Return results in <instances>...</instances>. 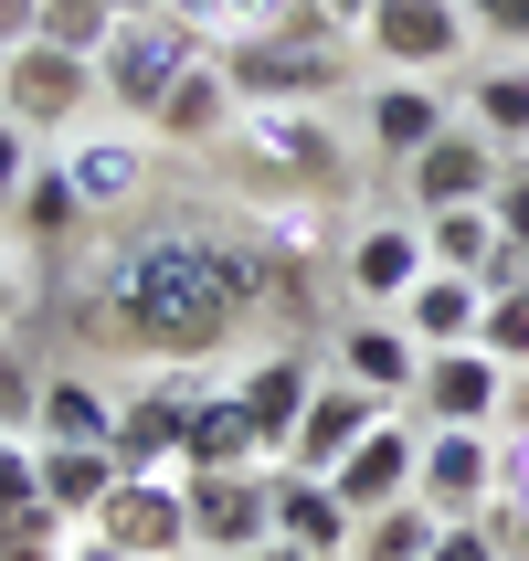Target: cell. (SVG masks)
<instances>
[{"label": "cell", "mask_w": 529, "mask_h": 561, "mask_svg": "<svg viewBox=\"0 0 529 561\" xmlns=\"http://www.w3.org/2000/svg\"><path fill=\"white\" fill-rule=\"evenodd\" d=\"M106 286H117V340H138L149 360H202L244 308H265L276 254L170 222V233H138V244L106 254Z\"/></svg>", "instance_id": "cell-1"}, {"label": "cell", "mask_w": 529, "mask_h": 561, "mask_svg": "<svg viewBox=\"0 0 529 561\" xmlns=\"http://www.w3.org/2000/svg\"><path fill=\"white\" fill-rule=\"evenodd\" d=\"M222 75H233V95H244V106H329V95L349 85V32H329L308 0H297L276 32L222 43Z\"/></svg>", "instance_id": "cell-2"}, {"label": "cell", "mask_w": 529, "mask_h": 561, "mask_svg": "<svg viewBox=\"0 0 529 561\" xmlns=\"http://www.w3.org/2000/svg\"><path fill=\"white\" fill-rule=\"evenodd\" d=\"M202 54H212V43H202L181 11H127V22L106 32V54H95V95H106L117 117L149 127L159 106H170V85H181Z\"/></svg>", "instance_id": "cell-3"}, {"label": "cell", "mask_w": 529, "mask_h": 561, "mask_svg": "<svg viewBox=\"0 0 529 561\" xmlns=\"http://www.w3.org/2000/svg\"><path fill=\"white\" fill-rule=\"evenodd\" d=\"M233 159H244L254 191H329L349 170L340 127L318 117V106H244V127H233Z\"/></svg>", "instance_id": "cell-4"}, {"label": "cell", "mask_w": 529, "mask_h": 561, "mask_svg": "<svg viewBox=\"0 0 529 561\" xmlns=\"http://www.w3.org/2000/svg\"><path fill=\"white\" fill-rule=\"evenodd\" d=\"M202 392H212V381L191 371V360H159L149 381H127L117 392V467L127 477H181V445H191Z\"/></svg>", "instance_id": "cell-5"}, {"label": "cell", "mask_w": 529, "mask_h": 561, "mask_svg": "<svg viewBox=\"0 0 529 561\" xmlns=\"http://www.w3.org/2000/svg\"><path fill=\"white\" fill-rule=\"evenodd\" d=\"M467 43H476L467 0H371V22H360V54H381V75H424V85Z\"/></svg>", "instance_id": "cell-6"}, {"label": "cell", "mask_w": 529, "mask_h": 561, "mask_svg": "<svg viewBox=\"0 0 529 561\" xmlns=\"http://www.w3.org/2000/svg\"><path fill=\"white\" fill-rule=\"evenodd\" d=\"M85 106H106V95H95V54L11 43V64H0V117H22L32 138H54V127H74Z\"/></svg>", "instance_id": "cell-7"}, {"label": "cell", "mask_w": 529, "mask_h": 561, "mask_svg": "<svg viewBox=\"0 0 529 561\" xmlns=\"http://www.w3.org/2000/svg\"><path fill=\"white\" fill-rule=\"evenodd\" d=\"M95 551H117V561H181L191 551V499H181V477H117V499L85 519Z\"/></svg>", "instance_id": "cell-8"}, {"label": "cell", "mask_w": 529, "mask_h": 561, "mask_svg": "<svg viewBox=\"0 0 529 561\" xmlns=\"http://www.w3.org/2000/svg\"><path fill=\"white\" fill-rule=\"evenodd\" d=\"M498 403H508V371L487 350H424V381H413V424L445 435V424H467V435H498Z\"/></svg>", "instance_id": "cell-9"}, {"label": "cell", "mask_w": 529, "mask_h": 561, "mask_svg": "<svg viewBox=\"0 0 529 561\" xmlns=\"http://www.w3.org/2000/svg\"><path fill=\"white\" fill-rule=\"evenodd\" d=\"M181 499H191V551H212V561H244L254 540H276V467L181 477Z\"/></svg>", "instance_id": "cell-10"}, {"label": "cell", "mask_w": 529, "mask_h": 561, "mask_svg": "<svg viewBox=\"0 0 529 561\" xmlns=\"http://www.w3.org/2000/svg\"><path fill=\"white\" fill-rule=\"evenodd\" d=\"M413 467H424V424L381 413L371 435H360L340 467H329V488H340L349 519H381V508H403V499H413Z\"/></svg>", "instance_id": "cell-11"}, {"label": "cell", "mask_w": 529, "mask_h": 561, "mask_svg": "<svg viewBox=\"0 0 529 561\" xmlns=\"http://www.w3.org/2000/svg\"><path fill=\"white\" fill-rule=\"evenodd\" d=\"M498 170H508L498 138H476V127L456 117L424 159H403V202L413 213H467V202H498Z\"/></svg>", "instance_id": "cell-12"}, {"label": "cell", "mask_w": 529, "mask_h": 561, "mask_svg": "<svg viewBox=\"0 0 529 561\" xmlns=\"http://www.w3.org/2000/svg\"><path fill=\"white\" fill-rule=\"evenodd\" d=\"M413 499L435 508V519H487V499H498V435H467V424H445V435H424V467H413Z\"/></svg>", "instance_id": "cell-13"}, {"label": "cell", "mask_w": 529, "mask_h": 561, "mask_svg": "<svg viewBox=\"0 0 529 561\" xmlns=\"http://www.w3.org/2000/svg\"><path fill=\"white\" fill-rule=\"evenodd\" d=\"M340 276H349V297H360V308H403L413 286L435 276V254H424V222H360V233H349L340 244Z\"/></svg>", "instance_id": "cell-14"}, {"label": "cell", "mask_w": 529, "mask_h": 561, "mask_svg": "<svg viewBox=\"0 0 529 561\" xmlns=\"http://www.w3.org/2000/svg\"><path fill=\"white\" fill-rule=\"evenodd\" d=\"M445 127H456L445 85H424V75H371V95H360V138H371L381 159H424Z\"/></svg>", "instance_id": "cell-15"}, {"label": "cell", "mask_w": 529, "mask_h": 561, "mask_svg": "<svg viewBox=\"0 0 529 561\" xmlns=\"http://www.w3.org/2000/svg\"><path fill=\"white\" fill-rule=\"evenodd\" d=\"M340 381H360V392H381V403L403 413L413 381H424V340H413L392 308H381V318H349V329H340Z\"/></svg>", "instance_id": "cell-16"}, {"label": "cell", "mask_w": 529, "mask_h": 561, "mask_svg": "<svg viewBox=\"0 0 529 561\" xmlns=\"http://www.w3.org/2000/svg\"><path fill=\"white\" fill-rule=\"evenodd\" d=\"M381 413H392V403L360 392V381H318V392H308V424H297V445H286V467H297V477H329Z\"/></svg>", "instance_id": "cell-17"}, {"label": "cell", "mask_w": 529, "mask_h": 561, "mask_svg": "<svg viewBox=\"0 0 529 561\" xmlns=\"http://www.w3.org/2000/svg\"><path fill=\"white\" fill-rule=\"evenodd\" d=\"M254 467H276V456H265V435H254L244 392H233V381H212V392H202V413H191L181 477H254Z\"/></svg>", "instance_id": "cell-18"}, {"label": "cell", "mask_w": 529, "mask_h": 561, "mask_svg": "<svg viewBox=\"0 0 529 561\" xmlns=\"http://www.w3.org/2000/svg\"><path fill=\"white\" fill-rule=\"evenodd\" d=\"M117 445H32V488L54 519H95V508L117 499Z\"/></svg>", "instance_id": "cell-19"}, {"label": "cell", "mask_w": 529, "mask_h": 561, "mask_svg": "<svg viewBox=\"0 0 529 561\" xmlns=\"http://www.w3.org/2000/svg\"><path fill=\"white\" fill-rule=\"evenodd\" d=\"M159 138H181V149H212V138H233V127H244V95H233V75H222V54H202L181 75V85H170V106H159Z\"/></svg>", "instance_id": "cell-20"}, {"label": "cell", "mask_w": 529, "mask_h": 561, "mask_svg": "<svg viewBox=\"0 0 529 561\" xmlns=\"http://www.w3.org/2000/svg\"><path fill=\"white\" fill-rule=\"evenodd\" d=\"M233 392H244V413H254V435H265V456L286 467V445H297V424H308V392H318V371L297 360V350H276V360H254V371L233 381Z\"/></svg>", "instance_id": "cell-21"}, {"label": "cell", "mask_w": 529, "mask_h": 561, "mask_svg": "<svg viewBox=\"0 0 529 561\" xmlns=\"http://www.w3.org/2000/svg\"><path fill=\"white\" fill-rule=\"evenodd\" d=\"M349 530H360V519L340 508V488H329V477L276 467V540H297L308 561H340V551H349Z\"/></svg>", "instance_id": "cell-22"}, {"label": "cell", "mask_w": 529, "mask_h": 561, "mask_svg": "<svg viewBox=\"0 0 529 561\" xmlns=\"http://www.w3.org/2000/svg\"><path fill=\"white\" fill-rule=\"evenodd\" d=\"M392 318H403V329H413L424 350H476V318H487V286H476V276H445V265H435V276L413 286V297H403Z\"/></svg>", "instance_id": "cell-23"}, {"label": "cell", "mask_w": 529, "mask_h": 561, "mask_svg": "<svg viewBox=\"0 0 529 561\" xmlns=\"http://www.w3.org/2000/svg\"><path fill=\"white\" fill-rule=\"evenodd\" d=\"M32 445H117V392H95L85 371H43V424Z\"/></svg>", "instance_id": "cell-24"}, {"label": "cell", "mask_w": 529, "mask_h": 561, "mask_svg": "<svg viewBox=\"0 0 529 561\" xmlns=\"http://www.w3.org/2000/svg\"><path fill=\"white\" fill-rule=\"evenodd\" d=\"M467 127L498 138V159H529V64H487L467 75Z\"/></svg>", "instance_id": "cell-25"}, {"label": "cell", "mask_w": 529, "mask_h": 561, "mask_svg": "<svg viewBox=\"0 0 529 561\" xmlns=\"http://www.w3.org/2000/svg\"><path fill=\"white\" fill-rule=\"evenodd\" d=\"M64 170H74V191H85V213H127V202H138V181H149V149L117 127V138H85Z\"/></svg>", "instance_id": "cell-26"}, {"label": "cell", "mask_w": 529, "mask_h": 561, "mask_svg": "<svg viewBox=\"0 0 529 561\" xmlns=\"http://www.w3.org/2000/svg\"><path fill=\"white\" fill-rule=\"evenodd\" d=\"M11 222H22L32 244H64V233H85V191H74V170H64V159H43V170H32L22 181V202H11Z\"/></svg>", "instance_id": "cell-27"}, {"label": "cell", "mask_w": 529, "mask_h": 561, "mask_svg": "<svg viewBox=\"0 0 529 561\" xmlns=\"http://www.w3.org/2000/svg\"><path fill=\"white\" fill-rule=\"evenodd\" d=\"M424 222V254H435L445 276H487V254H498V213L467 202V213H413Z\"/></svg>", "instance_id": "cell-28"}, {"label": "cell", "mask_w": 529, "mask_h": 561, "mask_svg": "<svg viewBox=\"0 0 529 561\" xmlns=\"http://www.w3.org/2000/svg\"><path fill=\"white\" fill-rule=\"evenodd\" d=\"M435 508L424 499H403V508H381V519H360V530H349V561H435Z\"/></svg>", "instance_id": "cell-29"}, {"label": "cell", "mask_w": 529, "mask_h": 561, "mask_svg": "<svg viewBox=\"0 0 529 561\" xmlns=\"http://www.w3.org/2000/svg\"><path fill=\"white\" fill-rule=\"evenodd\" d=\"M159 11H181L202 43H254V32H276L297 0H159Z\"/></svg>", "instance_id": "cell-30"}, {"label": "cell", "mask_w": 529, "mask_h": 561, "mask_svg": "<svg viewBox=\"0 0 529 561\" xmlns=\"http://www.w3.org/2000/svg\"><path fill=\"white\" fill-rule=\"evenodd\" d=\"M106 32H117L106 0H32V43H54V54H106Z\"/></svg>", "instance_id": "cell-31"}, {"label": "cell", "mask_w": 529, "mask_h": 561, "mask_svg": "<svg viewBox=\"0 0 529 561\" xmlns=\"http://www.w3.org/2000/svg\"><path fill=\"white\" fill-rule=\"evenodd\" d=\"M64 530L74 519H54L43 499H11L0 508V561H64Z\"/></svg>", "instance_id": "cell-32"}, {"label": "cell", "mask_w": 529, "mask_h": 561, "mask_svg": "<svg viewBox=\"0 0 529 561\" xmlns=\"http://www.w3.org/2000/svg\"><path fill=\"white\" fill-rule=\"evenodd\" d=\"M476 350H487L498 371H529V286H519V297H487V318H476Z\"/></svg>", "instance_id": "cell-33"}, {"label": "cell", "mask_w": 529, "mask_h": 561, "mask_svg": "<svg viewBox=\"0 0 529 561\" xmlns=\"http://www.w3.org/2000/svg\"><path fill=\"white\" fill-rule=\"evenodd\" d=\"M32 424H43V371L0 350V435H22V445H32Z\"/></svg>", "instance_id": "cell-34"}, {"label": "cell", "mask_w": 529, "mask_h": 561, "mask_svg": "<svg viewBox=\"0 0 529 561\" xmlns=\"http://www.w3.org/2000/svg\"><path fill=\"white\" fill-rule=\"evenodd\" d=\"M32 170H43V138H32L22 117H0V213L22 202V181H32Z\"/></svg>", "instance_id": "cell-35"}, {"label": "cell", "mask_w": 529, "mask_h": 561, "mask_svg": "<svg viewBox=\"0 0 529 561\" xmlns=\"http://www.w3.org/2000/svg\"><path fill=\"white\" fill-rule=\"evenodd\" d=\"M487 213H498V244L529 254V159H508V170H498V202H487Z\"/></svg>", "instance_id": "cell-36"}, {"label": "cell", "mask_w": 529, "mask_h": 561, "mask_svg": "<svg viewBox=\"0 0 529 561\" xmlns=\"http://www.w3.org/2000/svg\"><path fill=\"white\" fill-rule=\"evenodd\" d=\"M467 22L487 43H508V54H529V0H467Z\"/></svg>", "instance_id": "cell-37"}, {"label": "cell", "mask_w": 529, "mask_h": 561, "mask_svg": "<svg viewBox=\"0 0 529 561\" xmlns=\"http://www.w3.org/2000/svg\"><path fill=\"white\" fill-rule=\"evenodd\" d=\"M435 561H508V551H498L487 519H445V530H435Z\"/></svg>", "instance_id": "cell-38"}, {"label": "cell", "mask_w": 529, "mask_h": 561, "mask_svg": "<svg viewBox=\"0 0 529 561\" xmlns=\"http://www.w3.org/2000/svg\"><path fill=\"white\" fill-rule=\"evenodd\" d=\"M11 499H43V488H32V445L22 435H0V508Z\"/></svg>", "instance_id": "cell-39"}, {"label": "cell", "mask_w": 529, "mask_h": 561, "mask_svg": "<svg viewBox=\"0 0 529 561\" xmlns=\"http://www.w3.org/2000/svg\"><path fill=\"white\" fill-rule=\"evenodd\" d=\"M308 11H318L329 32H349V43H360V22H371V0H308Z\"/></svg>", "instance_id": "cell-40"}, {"label": "cell", "mask_w": 529, "mask_h": 561, "mask_svg": "<svg viewBox=\"0 0 529 561\" xmlns=\"http://www.w3.org/2000/svg\"><path fill=\"white\" fill-rule=\"evenodd\" d=\"M11 43H32V0H0V54Z\"/></svg>", "instance_id": "cell-41"}, {"label": "cell", "mask_w": 529, "mask_h": 561, "mask_svg": "<svg viewBox=\"0 0 529 561\" xmlns=\"http://www.w3.org/2000/svg\"><path fill=\"white\" fill-rule=\"evenodd\" d=\"M244 561H308V551H297V540H254Z\"/></svg>", "instance_id": "cell-42"}, {"label": "cell", "mask_w": 529, "mask_h": 561, "mask_svg": "<svg viewBox=\"0 0 529 561\" xmlns=\"http://www.w3.org/2000/svg\"><path fill=\"white\" fill-rule=\"evenodd\" d=\"M106 11H117V22H127V11H159V0H106Z\"/></svg>", "instance_id": "cell-43"}, {"label": "cell", "mask_w": 529, "mask_h": 561, "mask_svg": "<svg viewBox=\"0 0 529 561\" xmlns=\"http://www.w3.org/2000/svg\"><path fill=\"white\" fill-rule=\"evenodd\" d=\"M64 561H117V551H95V540H85V551H64Z\"/></svg>", "instance_id": "cell-44"}, {"label": "cell", "mask_w": 529, "mask_h": 561, "mask_svg": "<svg viewBox=\"0 0 529 561\" xmlns=\"http://www.w3.org/2000/svg\"><path fill=\"white\" fill-rule=\"evenodd\" d=\"M181 561H191V551H181ZM202 561H212V551H202Z\"/></svg>", "instance_id": "cell-45"}, {"label": "cell", "mask_w": 529, "mask_h": 561, "mask_svg": "<svg viewBox=\"0 0 529 561\" xmlns=\"http://www.w3.org/2000/svg\"><path fill=\"white\" fill-rule=\"evenodd\" d=\"M0 64H11V54H0Z\"/></svg>", "instance_id": "cell-46"}, {"label": "cell", "mask_w": 529, "mask_h": 561, "mask_svg": "<svg viewBox=\"0 0 529 561\" xmlns=\"http://www.w3.org/2000/svg\"><path fill=\"white\" fill-rule=\"evenodd\" d=\"M340 561H349V551H340Z\"/></svg>", "instance_id": "cell-47"}]
</instances>
